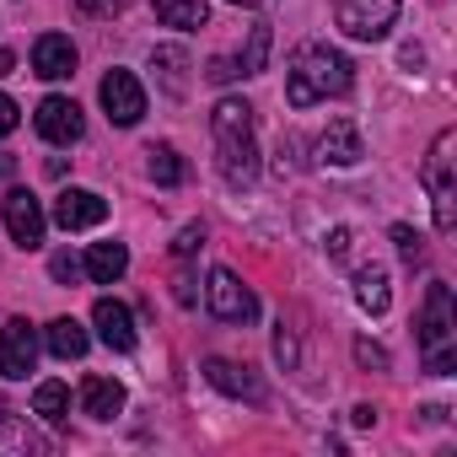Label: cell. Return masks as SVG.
Instances as JSON below:
<instances>
[{
  "label": "cell",
  "instance_id": "cell-1",
  "mask_svg": "<svg viewBox=\"0 0 457 457\" xmlns=\"http://www.w3.org/2000/svg\"><path fill=\"white\" fill-rule=\"evenodd\" d=\"M350 87H355V65L334 44H302L291 54V65H286V103L291 108H312V103L345 97Z\"/></svg>",
  "mask_w": 457,
  "mask_h": 457
},
{
  "label": "cell",
  "instance_id": "cell-2",
  "mask_svg": "<svg viewBox=\"0 0 457 457\" xmlns=\"http://www.w3.org/2000/svg\"><path fill=\"white\" fill-rule=\"evenodd\" d=\"M210 135H215V167L232 188H248L259 178V145H253V108L243 97H220L210 113Z\"/></svg>",
  "mask_w": 457,
  "mask_h": 457
},
{
  "label": "cell",
  "instance_id": "cell-3",
  "mask_svg": "<svg viewBox=\"0 0 457 457\" xmlns=\"http://www.w3.org/2000/svg\"><path fill=\"white\" fill-rule=\"evenodd\" d=\"M420 350H425V371L452 377V366H457V307H452V286H446V280H430V286H425Z\"/></svg>",
  "mask_w": 457,
  "mask_h": 457
},
{
  "label": "cell",
  "instance_id": "cell-4",
  "mask_svg": "<svg viewBox=\"0 0 457 457\" xmlns=\"http://www.w3.org/2000/svg\"><path fill=\"white\" fill-rule=\"evenodd\" d=\"M452 145H457V135L441 129L430 156H425V188H430V204H436V232H452L457 226V178H452L457 156H452Z\"/></svg>",
  "mask_w": 457,
  "mask_h": 457
},
{
  "label": "cell",
  "instance_id": "cell-5",
  "mask_svg": "<svg viewBox=\"0 0 457 457\" xmlns=\"http://www.w3.org/2000/svg\"><path fill=\"white\" fill-rule=\"evenodd\" d=\"M398 6H403V0H334V22H339L350 38L377 44V38H387V28L398 22Z\"/></svg>",
  "mask_w": 457,
  "mask_h": 457
},
{
  "label": "cell",
  "instance_id": "cell-6",
  "mask_svg": "<svg viewBox=\"0 0 457 457\" xmlns=\"http://www.w3.org/2000/svg\"><path fill=\"white\" fill-rule=\"evenodd\" d=\"M204 302L220 323H253L259 318V296L232 275V270H210V286H204Z\"/></svg>",
  "mask_w": 457,
  "mask_h": 457
},
{
  "label": "cell",
  "instance_id": "cell-7",
  "mask_svg": "<svg viewBox=\"0 0 457 457\" xmlns=\"http://www.w3.org/2000/svg\"><path fill=\"white\" fill-rule=\"evenodd\" d=\"M97 97H103L108 124H119V129H135V124L145 119V87H140L129 71H108L103 87H97Z\"/></svg>",
  "mask_w": 457,
  "mask_h": 457
},
{
  "label": "cell",
  "instance_id": "cell-8",
  "mask_svg": "<svg viewBox=\"0 0 457 457\" xmlns=\"http://www.w3.org/2000/svg\"><path fill=\"white\" fill-rule=\"evenodd\" d=\"M33 366H38V334H33L28 318H12L6 328H0V377L22 382Z\"/></svg>",
  "mask_w": 457,
  "mask_h": 457
},
{
  "label": "cell",
  "instance_id": "cell-9",
  "mask_svg": "<svg viewBox=\"0 0 457 457\" xmlns=\"http://www.w3.org/2000/svg\"><path fill=\"white\" fill-rule=\"evenodd\" d=\"M33 129L49 140V145H76L81 140V129H87V119H81V108L71 103V97H44L38 103V113H33Z\"/></svg>",
  "mask_w": 457,
  "mask_h": 457
},
{
  "label": "cell",
  "instance_id": "cell-10",
  "mask_svg": "<svg viewBox=\"0 0 457 457\" xmlns=\"http://www.w3.org/2000/svg\"><path fill=\"white\" fill-rule=\"evenodd\" d=\"M6 232H12L17 248H38L44 232H49V215H44V204L28 188H12L6 194Z\"/></svg>",
  "mask_w": 457,
  "mask_h": 457
},
{
  "label": "cell",
  "instance_id": "cell-11",
  "mask_svg": "<svg viewBox=\"0 0 457 457\" xmlns=\"http://www.w3.org/2000/svg\"><path fill=\"white\" fill-rule=\"evenodd\" d=\"M103 220H108V199L92 188H65L54 199V226H65V232H92Z\"/></svg>",
  "mask_w": 457,
  "mask_h": 457
},
{
  "label": "cell",
  "instance_id": "cell-12",
  "mask_svg": "<svg viewBox=\"0 0 457 457\" xmlns=\"http://www.w3.org/2000/svg\"><path fill=\"white\" fill-rule=\"evenodd\" d=\"M92 328H97V339H103L108 350H119V355L135 350V312H129L124 302L97 296V307H92Z\"/></svg>",
  "mask_w": 457,
  "mask_h": 457
},
{
  "label": "cell",
  "instance_id": "cell-13",
  "mask_svg": "<svg viewBox=\"0 0 457 457\" xmlns=\"http://www.w3.org/2000/svg\"><path fill=\"white\" fill-rule=\"evenodd\" d=\"M33 76H44V81H71V76H76V44H71L65 33H44V38L33 44Z\"/></svg>",
  "mask_w": 457,
  "mask_h": 457
},
{
  "label": "cell",
  "instance_id": "cell-14",
  "mask_svg": "<svg viewBox=\"0 0 457 457\" xmlns=\"http://www.w3.org/2000/svg\"><path fill=\"white\" fill-rule=\"evenodd\" d=\"M366 156V145H361V129L350 124V119H334L323 135H318V162L323 167H355Z\"/></svg>",
  "mask_w": 457,
  "mask_h": 457
},
{
  "label": "cell",
  "instance_id": "cell-15",
  "mask_svg": "<svg viewBox=\"0 0 457 457\" xmlns=\"http://www.w3.org/2000/svg\"><path fill=\"white\" fill-rule=\"evenodd\" d=\"M204 377H210V387H220L226 398H248V403L264 398V387L253 382V371L237 366V361H226V355H210V361H204Z\"/></svg>",
  "mask_w": 457,
  "mask_h": 457
},
{
  "label": "cell",
  "instance_id": "cell-16",
  "mask_svg": "<svg viewBox=\"0 0 457 457\" xmlns=\"http://www.w3.org/2000/svg\"><path fill=\"white\" fill-rule=\"evenodd\" d=\"M355 302H361V312H371V318H382V312L393 307V286H387V270H382V264H361V270H355Z\"/></svg>",
  "mask_w": 457,
  "mask_h": 457
},
{
  "label": "cell",
  "instance_id": "cell-17",
  "mask_svg": "<svg viewBox=\"0 0 457 457\" xmlns=\"http://www.w3.org/2000/svg\"><path fill=\"white\" fill-rule=\"evenodd\" d=\"M81 409L92 420H113V414H124V387L113 377H87L81 382Z\"/></svg>",
  "mask_w": 457,
  "mask_h": 457
},
{
  "label": "cell",
  "instance_id": "cell-18",
  "mask_svg": "<svg viewBox=\"0 0 457 457\" xmlns=\"http://www.w3.org/2000/svg\"><path fill=\"white\" fill-rule=\"evenodd\" d=\"M151 71L162 76V87H167L172 97H188V49H178V44L151 49Z\"/></svg>",
  "mask_w": 457,
  "mask_h": 457
},
{
  "label": "cell",
  "instance_id": "cell-19",
  "mask_svg": "<svg viewBox=\"0 0 457 457\" xmlns=\"http://www.w3.org/2000/svg\"><path fill=\"white\" fill-rule=\"evenodd\" d=\"M97 286H113V280H124V270H129V248L124 243H92V253H87V264H81Z\"/></svg>",
  "mask_w": 457,
  "mask_h": 457
},
{
  "label": "cell",
  "instance_id": "cell-20",
  "mask_svg": "<svg viewBox=\"0 0 457 457\" xmlns=\"http://www.w3.org/2000/svg\"><path fill=\"white\" fill-rule=\"evenodd\" d=\"M44 345H49V355H60V361H81L87 355V328L76 323V318H54L49 328H44Z\"/></svg>",
  "mask_w": 457,
  "mask_h": 457
},
{
  "label": "cell",
  "instance_id": "cell-21",
  "mask_svg": "<svg viewBox=\"0 0 457 457\" xmlns=\"http://www.w3.org/2000/svg\"><path fill=\"white\" fill-rule=\"evenodd\" d=\"M33 452H44V441L28 430V420L0 414V457H33Z\"/></svg>",
  "mask_w": 457,
  "mask_h": 457
},
{
  "label": "cell",
  "instance_id": "cell-22",
  "mask_svg": "<svg viewBox=\"0 0 457 457\" xmlns=\"http://www.w3.org/2000/svg\"><path fill=\"white\" fill-rule=\"evenodd\" d=\"M145 172H151V183H162V188H178V183L188 178V162H183L172 145H151V151H145Z\"/></svg>",
  "mask_w": 457,
  "mask_h": 457
},
{
  "label": "cell",
  "instance_id": "cell-23",
  "mask_svg": "<svg viewBox=\"0 0 457 457\" xmlns=\"http://www.w3.org/2000/svg\"><path fill=\"white\" fill-rule=\"evenodd\" d=\"M151 6H156V17H162L167 28H183V33L204 28V17H210L204 0H151Z\"/></svg>",
  "mask_w": 457,
  "mask_h": 457
},
{
  "label": "cell",
  "instance_id": "cell-24",
  "mask_svg": "<svg viewBox=\"0 0 457 457\" xmlns=\"http://www.w3.org/2000/svg\"><path fill=\"white\" fill-rule=\"evenodd\" d=\"M33 414H44L49 425H65V420H71V387H65V382H38Z\"/></svg>",
  "mask_w": 457,
  "mask_h": 457
},
{
  "label": "cell",
  "instance_id": "cell-25",
  "mask_svg": "<svg viewBox=\"0 0 457 457\" xmlns=\"http://www.w3.org/2000/svg\"><path fill=\"white\" fill-rule=\"evenodd\" d=\"M264 60H270V28H253V33H248V49H243V60H237V71H243V76H259Z\"/></svg>",
  "mask_w": 457,
  "mask_h": 457
},
{
  "label": "cell",
  "instance_id": "cell-26",
  "mask_svg": "<svg viewBox=\"0 0 457 457\" xmlns=\"http://www.w3.org/2000/svg\"><path fill=\"white\" fill-rule=\"evenodd\" d=\"M393 243H398V259L403 264H420L425 259V237L414 232V226H393Z\"/></svg>",
  "mask_w": 457,
  "mask_h": 457
},
{
  "label": "cell",
  "instance_id": "cell-27",
  "mask_svg": "<svg viewBox=\"0 0 457 457\" xmlns=\"http://www.w3.org/2000/svg\"><path fill=\"white\" fill-rule=\"evenodd\" d=\"M199 248H204V226H199V220H188L183 232L172 237V259H194Z\"/></svg>",
  "mask_w": 457,
  "mask_h": 457
},
{
  "label": "cell",
  "instance_id": "cell-28",
  "mask_svg": "<svg viewBox=\"0 0 457 457\" xmlns=\"http://www.w3.org/2000/svg\"><path fill=\"white\" fill-rule=\"evenodd\" d=\"M275 361H280V366H286V371H296V334H291V328H286V323H280V328H275Z\"/></svg>",
  "mask_w": 457,
  "mask_h": 457
},
{
  "label": "cell",
  "instance_id": "cell-29",
  "mask_svg": "<svg viewBox=\"0 0 457 457\" xmlns=\"http://www.w3.org/2000/svg\"><path fill=\"white\" fill-rule=\"evenodd\" d=\"M355 361H361V366H371V371H387V366H393V361H387V350H382V345H371V339H361V345H355Z\"/></svg>",
  "mask_w": 457,
  "mask_h": 457
},
{
  "label": "cell",
  "instance_id": "cell-30",
  "mask_svg": "<svg viewBox=\"0 0 457 457\" xmlns=\"http://www.w3.org/2000/svg\"><path fill=\"white\" fill-rule=\"evenodd\" d=\"M49 275H54V280H65V286H71V280H76V275H81V259H76V253H54V259H49Z\"/></svg>",
  "mask_w": 457,
  "mask_h": 457
},
{
  "label": "cell",
  "instance_id": "cell-31",
  "mask_svg": "<svg viewBox=\"0 0 457 457\" xmlns=\"http://www.w3.org/2000/svg\"><path fill=\"white\" fill-rule=\"evenodd\" d=\"M323 248H328V259H350V226H334L323 237Z\"/></svg>",
  "mask_w": 457,
  "mask_h": 457
},
{
  "label": "cell",
  "instance_id": "cell-32",
  "mask_svg": "<svg viewBox=\"0 0 457 457\" xmlns=\"http://www.w3.org/2000/svg\"><path fill=\"white\" fill-rule=\"evenodd\" d=\"M17 124H22V108H17V103H12L6 92H0V140H6V135H12Z\"/></svg>",
  "mask_w": 457,
  "mask_h": 457
},
{
  "label": "cell",
  "instance_id": "cell-33",
  "mask_svg": "<svg viewBox=\"0 0 457 457\" xmlns=\"http://www.w3.org/2000/svg\"><path fill=\"white\" fill-rule=\"evenodd\" d=\"M237 76H243L237 60H215V65H210V81H237Z\"/></svg>",
  "mask_w": 457,
  "mask_h": 457
},
{
  "label": "cell",
  "instance_id": "cell-34",
  "mask_svg": "<svg viewBox=\"0 0 457 457\" xmlns=\"http://www.w3.org/2000/svg\"><path fill=\"white\" fill-rule=\"evenodd\" d=\"M76 6H81L87 17H108V12H113V0H76Z\"/></svg>",
  "mask_w": 457,
  "mask_h": 457
},
{
  "label": "cell",
  "instance_id": "cell-35",
  "mask_svg": "<svg viewBox=\"0 0 457 457\" xmlns=\"http://www.w3.org/2000/svg\"><path fill=\"white\" fill-rule=\"evenodd\" d=\"M350 420L366 430V425H377V409H371V403H355V409H350Z\"/></svg>",
  "mask_w": 457,
  "mask_h": 457
},
{
  "label": "cell",
  "instance_id": "cell-36",
  "mask_svg": "<svg viewBox=\"0 0 457 457\" xmlns=\"http://www.w3.org/2000/svg\"><path fill=\"white\" fill-rule=\"evenodd\" d=\"M17 71V60H12V49H0V76H12Z\"/></svg>",
  "mask_w": 457,
  "mask_h": 457
},
{
  "label": "cell",
  "instance_id": "cell-37",
  "mask_svg": "<svg viewBox=\"0 0 457 457\" xmlns=\"http://www.w3.org/2000/svg\"><path fill=\"white\" fill-rule=\"evenodd\" d=\"M0 178H12V156L6 151H0Z\"/></svg>",
  "mask_w": 457,
  "mask_h": 457
},
{
  "label": "cell",
  "instance_id": "cell-38",
  "mask_svg": "<svg viewBox=\"0 0 457 457\" xmlns=\"http://www.w3.org/2000/svg\"><path fill=\"white\" fill-rule=\"evenodd\" d=\"M226 6H264V0H226Z\"/></svg>",
  "mask_w": 457,
  "mask_h": 457
}]
</instances>
